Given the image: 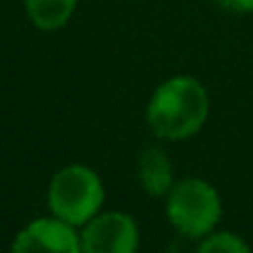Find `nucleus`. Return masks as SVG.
<instances>
[{
  "label": "nucleus",
  "mask_w": 253,
  "mask_h": 253,
  "mask_svg": "<svg viewBox=\"0 0 253 253\" xmlns=\"http://www.w3.org/2000/svg\"><path fill=\"white\" fill-rule=\"evenodd\" d=\"M209 118V93L200 80L175 76L162 83L147 107V123L160 140H187Z\"/></svg>",
  "instance_id": "1"
},
{
  "label": "nucleus",
  "mask_w": 253,
  "mask_h": 253,
  "mask_svg": "<svg viewBox=\"0 0 253 253\" xmlns=\"http://www.w3.org/2000/svg\"><path fill=\"white\" fill-rule=\"evenodd\" d=\"M105 189L96 171L84 165H69L53 175L47 202L56 218L80 227L100 213Z\"/></svg>",
  "instance_id": "2"
},
{
  "label": "nucleus",
  "mask_w": 253,
  "mask_h": 253,
  "mask_svg": "<svg viewBox=\"0 0 253 253\" xmlns=\"http://www.w3.org/2000/svg\"><path fill=\"white\" fill-rule=\"evenodd\" d=\"M167 218L187 238H205L222 218V200L209 182L187 178L167 193Z\"/></svg>",
  "instance_id": "3"
},
{
  "label": "nucleus",
  "mask_w": 253,
  "mask_h": 253,
  "mask_svg": "<svg viewBox=\"0 0 253 253\" xmlns=\"http://www.w3.org/2000/svg\"><path fill=\"white\" fill-rule=\"evenodd\" d=\"M80 245L87 253H133L138 247V227L131 215L120 211L98 213L84 224Z\"/></svg>",
  "instance_id": "4"
},
{
  "label": "nucleus",
  "mask_w": 253,
  "mask_h": 253,
  "mask_svg": "<svg viewBox=\"0 0 253 253\" xmlns=\"http://www.w3.org/2000/svg\"><path fill=\"white\" fill-rule=\"evenodd\" d=\"M11 249L16 253H27V251L78 253L83 251V245H80V236L76 233L74 224L53 215V218H40L29 222L16 236V240L11 242Z\"/></svg>",
  "instance_id": "5"
},
{
  "label": "nucleus",
  "mask_w": 253,
  "mask_h": 253,
  "mask_svg": "<svg viewBox=\"0 0 253 253\" xmlns=\"http://www.w3.org/2000/svg\"><path fill=\"white\" fill-rule=\"evenodd\" d=\"M138 178L149 196H167L173 187V169L167 153L158 147H147L138 160Z\"/></svg>",
  "instance_id": "6"
},
{
  "label": "nucleus",
  "mask_w": 253,
  "mask_h": 253,
  "mask_svg": "<svg viewBox=\"0 0 253 253\" xmlns=\"http://www.w3.org/2000/svg\"><path fill=\"white\" fill-rule=\"evenodd\" d=\"M78 0H25V9L34 27L42 31H56L69 22Z\"/></svg>",
  "instance_id": "7"
},
{
  "label": "nucleus",
  "mask_w": 253,
  "mask_h": 253,
  "mask_svg": "<svg viewBox=\"0 0 253 253\" xmlns=\"http://www.w3.org/2000/svg\"><path fill=\"white\" fill-rule=\"evenodd\" d=\"M198 251L202 253H249V245L242 240L240 236L231 231H220L202 238V242L198 245Z\"/></svg>",
  "instance_id": "8"
},
{
  "label": "nucleus",
  "mask_w": 253,
  "mask_h": 253,
  "mask_svg": "<svg viewBox=\"0 0 253 253\" xmlns=\"http://www.w3.org/2000/svg\"><path fill=\"white\" fill-rule=\"evenodd\" d=\"M215 2L233 13H253V0H215Z\"/></svg>",
  "instance_id": "9"
}]
</instances>
